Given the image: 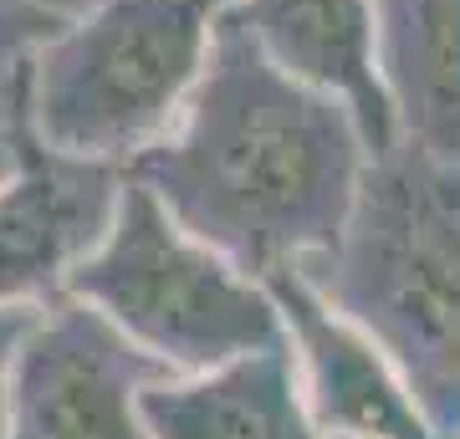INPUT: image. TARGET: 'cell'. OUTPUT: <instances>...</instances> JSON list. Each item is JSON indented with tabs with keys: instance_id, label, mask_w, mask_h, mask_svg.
<instances>
[{
	"instance_id": "obj_6",
	"label": "cell",
	"mask_w": 460,
	"mask_h": 439,
	"mask_svg": "<svg viewBox=\"0 0 460 439\" xmlns=\"http://www.w3.org/2000/svg\"><path fill=\"white\" fill-rule=\"evenodd\" d=\"M128 169L77 159L21 123V159L0 180V312L62 296L123 205Z\"/></svg>"
},
{
	"instance_id": "obj_11",
	"label": "cell",
	"mask_w": 460,
	"mask_h": 439,
	"mask_svg": "<svg viewBox=\"0 0 460 439\" xmlns=\"http://www.w3.org/2000/svg\"><path fill=\"white\" fill-rule=\"evenodd\" d=\"M72 11L57 0H0V82H11L51 36L66 26Z\"/></svg>"
},
{
	"instance_id": "obj_10",
	"label": "cell",
	"mask_w": 460,
	"mask_h": 439,
	"mask_svg": "<svg viewBox=\"0 0 460 439\" xmlns=\"http://www.w3.org/2000/svg\"><path fill=\"white\" fill-rule=\"evenodd\" d=\"M394 138L460 163V0H374Z\"/></svg>"
},
{
	"instance_id": "obj_2",
	"label": "cell",
	"mask_w": 460,
	"mask_h": 439,
	"mask_svg": "<svg viewBox=\"0 0 460 439\" xmlns=\"http://www.w3.org/2000/svg\"><path fill=\"white\" fill-rule=\"evenodd\" d=\"M302 277L389 353L440 439L460 435V163L394 138L338 245Z\"/></svg>"
},
{
	"instance_id": "obj_15",
	"label": "cell",
	"mask_w": 460,
	"mask_h": 439,
	"mask_svg": "<svg viewBox=\"0 0 460 439\" xmlns=\"http://www.w3.org/2000/svg\"><path fill=\"white\" fill-rule=\"evenodd\" d=\"M338 439H343V435H338Z\"/></svg>"
},
{
	"instance_id": "obj_3",
	"label": "cell",
	"mask_w": 460,
	"mask_h": 439,
	"mask_svg": "<svg viewBox=\"0 0 460 439\" xmlns=\"http://www.w3.org/2000/svg\"><path fill=\"white\" fill-rule=\"evenodd\" d=\"M235 0H87L26 66L41 144L128 169L169 138Z\"/></svg>"
},
{
	"instance_id": "obj_5",
	"label": "cell",
	"mask_w": 460,
	"mask_h": 439,
	"mask_svg": "<svg viewBox=\"0 0 460 439\" xmlns=\"http://www.w3.org/2000/svg\"><path fill=\"white\" fill-rule=\"evenodd\" d=\"M169 378L154 353L83 296L36 307L11 368V439H154L144 393Z\"/></svg>"
},
{
	"instance_id": "obj_9",
	"label": "cell",
	"mask_w": 460,
	"mask_h": 439,
	"mask_svg": "<svg viewBox=\"0 0 460 439\" xmlns=\"http://www.w3.org/2000/svg\"><path fill=\"white\" fill-rule=\"evenodd\" d=\"M230 11L277 66L343 98L374 154L394 144V113L378 87L374 0H235Z\"/></svg>"
},
{
	"instance_id": "obj_16",
	"label": "cell",
	"mask_w": 460,
	"mask_h": 439,
	"mask_svg": "<svg viewBox=\"0 0 460 439\" xmlns=\"http://www.w3.org/2000/svg\"><path fill=\"white\" fill-rule=\"evenodd\" d=\"M456 439H460V435H456Z\"/></svg>"
},
{
	"instance_id": "obj_1",
	"label": "cell",
	"mask_w": 460,
	"mask_h": 439,
	"mask_svg": "<svg viewBox=\"0 0 460 439\" xmlns=\"http://www.w3.org/2000/svg\"><path fill=\"white\" fill-rule=\"evenodd\" d=\"M368 159L358 113L277 66L226 11L190 108L128 174L184 230L266 281L338 245Z\"/></svg>"
},
{
	"instance_id": "obj_4",
	"label": "cell",
	"mask_w": 460,
	"mask_h": 439,
	"mask_svg": "<svg viewBox=\"0 0 460 439\" xmlns=\"http://www.w3.org/2000/svg\"><path fill=\"white\" fill-rule=\"evenodd\" d=\"M66 292L98 307L169 373H210L220 363L287 342L271 286L184 230L133 174L113 230L77 266Z\"/></svg>"
},
{
	"instance_id": "obj_8",
	"label": "cell",
	"mask_w": 460,
	"mask_h": 439,
	"mask_svg": "<svg viewBox=\"0 0 460 439\" xmlns=\"http://www.w3.org/2000/svg\"><path fill=\"white\" fill-rule=\"evenodd\" d=\"M154 439H328L313 419L292 342L220 363L210 373H169L144 393Z\"/></svg>"
},
{
	"instance_id": "obj_12",
	"label": "cell",
	"mask_w": 460,
	"mask_h": 439,
	"mask_svg": "<svg viewBox=\"0 0 460 439\" xmlns=\"http://www.w3.org/2000/svg\"><path fill=\"white\" fill-rule=\"evenodd\" d=\"M31 66V62H26ZM26 66L11 82H0V180L21 159V123H26Z\"/></svg>"
},
{
	"instance_id": "obj_14",
	"label": "cell",
	"mask_w": 460,
	"mask_h": 439,
	"mask_svg": "<svg viewBox=\"0 0 460 439\" xmlns=\"http://www.w3.org/2000/svg\"><path fill=\"white\" fill-rule=\"evenodd\" d=\"M57 5H62V11H83L87 0H57Z\"/></svg>"
},
{
	"instance_id": "obj_7",
	"label": "cell",
	"mask_w": 460,
	"mask_h": 439,
	"mask_svg": "<svg viewBox=\"0 0 460 439\" xmlns=\"http://www.w3.org/2000/svg\"><path fill=\"white\" fill-rule=\"evenodd\" d=\"M287 322L296 373L328 439H440L389 353L353 317L332 307L302 266L266 277Z\"/></svg>"
},
{
	"instance_id": "obj_13",
	"label": "cell",
	"mask_w": 460,
	"mask_h": 439,
	"mask_svg": "<svg viewBox=\"0 0 460 439\" xmlns=\"http://www.w3.org/2000/svg\"><path fill=\"white\" fill-rule=\"evenodd\" d=\"M36 307H11L0 312V439H11V368H16V347L31 327Z\"/></svg>"
}]
</instances>
